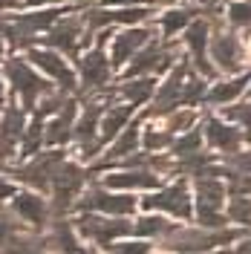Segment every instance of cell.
<instances>
[{
	"label": "cell",
	"mask_w": 251,
	"mask_h": 254,
	"mask_svg": "<svg viewBox=\"0 0 251 254\" xmlns=\"http://www.w3.org/2000/svg\"><path fill=\"white\" fill-rule=\"evenodd\" d=\"M225 185L217 176H196V220L202 228H225L228 214H222Z\"/></svg>",
	"instance_id": "6da1fadb"
},
{
	"label": "cell",
	"mask_w": 251,
	"mask_h": 254,
	"mask_svg": "<svg viewBox=\"0 0 251 254\" xmlns=\"http://www.w3.org/2000/svg\"><path fill=\"white\" fill-rule=\"evenodd\" d=\"M116 90H104L101 98H93L90 104H87V110L84 116L78 119V125L72 127V139L78 142L81 147V156L84 159H93L98 150H101V144H98V130H101V119H104V110H107V101H110Z\"/></svg>",
	"instance_id": "7a4b0ae2"
},
{
	"label": "cell",
	"mask_w": 251,
	"mask_h": 254,
	"mask_svg": "<svg viewBox=\"0 0 251 254\" xmlns=\"http://www.w3.org/2000/svg\"><path fill=\"white\" fill-rule=\"evenodd\" d=\"M110 35V29H101L98 32V41H95V47L90 52H84L78 61V72H81V87H84V93H98V90H104L107 87V81L110 75L116 72L113 69V61L107 58V52H104V38Z\"/></svg>",
	"instance_id": "3957f363"
},
{
	"label": "cell",
	"mask_w": 251,
	"mask_h": 254,
	"mask_svg": "<svg viewBox=\"0 0 251 254\" xmlns=\"http://www.w3.org/2000/svg\"><path fill=\"white\" fill-rule=\"evenodd\" d=\"M72 225H75V231H78L81 237H87L90 243L101 246V249H110L113 240L127 237V234L133 231V222L113 220V214L110 217H95L90 211H81V217H75Z\"/></svg>",
	"instance_id": "277c9868"
},
{
	"label": "cell",
	"mask_w": 251,
	"mask_h": 254,
	"mask_svg": "<svg viewBox=\"0 0 251 254\" xmlns=\"http://www.w3.org/2000/svg\"><path fill=\"white\" fill-rule=\"evenodd\" d=\"M240 234L237 231H222V228H202V231H188L173 225L171 231L165 234V249L171 252H208L220 243H231Z\"/></svg>",
	"instance_id": "5b68a950"
},
{
	"label": "cell",
	"mask_w": 251,
	"mask_h": 254,
	"mask_svg": "<svg viewBox=\"0 0 251 254\" xmlns=\"http://www.w3.org/2000/svg\"><path fill=\"white\" fill-rule=\"evenodd\" d=\"M84 176L87 174L81 171L75 162L63 159L61 165H58V171L52 176V185H49V190H52V214L55 217H63L69 208L75 205V196L84 188Z\"/></svg>",
	"instance_id": "8992f818"
},
{
	"label": "cell",
	"mask_w": 251,
	"mask_h": 254,
	"mask_svg": "<svg viewBox=\"0 0 251 254\" xmlns=\"http://www.w3.org/2000/svg\"><path fill=\"white\" fill-rule=\"evenodd\" d=\"M6 78L12 84V90L20 95V101H23L26 110H35V101L52 90L23 58H9V61H6Z\"/></svg>",
	"instance_id": "52a82bcc"
},
{
	"label": "cell",
	"mask_w": 251,
	"mask_h": 254,
	"mask_svg": "<svg viewBox=\"0 0 251 254\" xmlns=\"http://www.w3.org/2000/svg\"><path fill=\"white\" fill-rule=\"evenodd\" d=\"M176 61H179V55H176V47H173L171 41H168V44H156V41H150L147 47H141L139 52L130 58V66H127V78L168 72V69H171Z\"/></svg>",
	"instance_id": "ba28073f"
},
{
	"label": "cell",
	"mask_w": 251,
	"mask_h": 254,
	"mask_svg": "<svg viewBox=\"0 0 251 254\" xmlns=\"http://www.w3.org/2000/svg\"><path fill=\"white\" fill-rule=\"evenodd\" d=\"M44 47L75 58L78 49L84 47V17H58L44 35Z\"/></svg>",
	"instance_id": "9c48e42d"
},
{
	"label": "cell",
	"mask_w": 251,
	"mask_h": 254,
	"mask_svg": "<svg viewBox=\"0 0 251 254\" xmlns=\"http://www.w3.org/2000/svg\"><path fill=\"white\" fill-rule=\"evenodd\" d=\"M190 75V64L185 58H179V61L173 64L171 75L168 81L159 87V93L153 95V107L147 110V116H168L173 113L176 107H182V90H185V81Z\"/></svg>",
	"instance_id": "30bf717a"
},
{
	"label": "cell",
	"mask_w": 251,
	"mask_h": 254,
	"mask_svg": "<svg viewBox=\"0 0 251 254\" xmlns=\"http://www.w3.org/2000/svg\"><path fill=\"white\" fill-rule=\"evenodd\" d=\"M78 211H101V214H113V217H127L136 211V196L130 193H113V188H90L78 202Z\"/></svg>",
	"instance_id": "8fae6325"
},
{
	"label": "cell",
	"mask_w": 251,
	"mask_h": 254,
	"mask_svg": "<svg viewBox=\"0 0 251 254\" xmlns=\"http://www.w3.org/2000/svg\"><path fill=\"white\" fill-rule=\"evenodd\" d=\"M63 162V153L61 150H47V153H41V156H35L29 165H23V168H17V171H9L12 176H17L23 185H29L35 190H47L52 185V176L58 171V165Z\"/></svg>",
	"instance_id": "7c38bea8"
},
{
	"label": "cell",
	"mask_w": 251,
	"mask_h": 254,
	"mask_svg": "<svg viewBox=\"0 0 251 254\" xmlns=\"http://www.w3.org/2000/svg\"><path fill=\"white\" fill-rule=\"evenodd\" d=\"M141 205L147 208V211H168V214H173V217H179V220H185V222L193 217V205H190L185 182L168 185V188H162L153 196H144Z\"/></svg>",
	"instance_id": "4fadbf2b"
},
{
	"label": "cell",
	"mask_w": 251,
	"mask_h": 254,
	"mask_svg": "<svg viewBox=\"0 0 251 254\" xmlns=\"http://www.w3.org/2000/svg\"><path fill=\"white\" fill-rule=\"evenodd\" d=\"M26 61H32L38 69H44L47 75L55 78L58 84V90L63 93H75V75H72V69L66 66V61L61 58V52H55V49H41V47H29L26 52Z\"/></svg>",
	"instance_id": "5bb4252c"
},
{
	"label": "cell",
	"mask_w": 251,
	"mask_h": 254,
	"mask_svg": "<svg viewBox=\"0 0 251 254\" xmlns=\"http://www.w3.org/2000/svg\"><path fill=\"white\" fill-rule=\"evenodd\" d=\"M23 130H26V107L9 104L3 107L0 116V159H12L17 144L23 142Z\"/></svg>",
	"instance_id": "9a60e30c"
},
{
	"label": "cell",
	"mask_w": 251,
	"mask_h": 254,
	"mask_svg": "<svg viewBox=\"0 0 251 254\" xmlns=\"http://www.w3.org/2000/svg\"><path fill=\"white\" fill-rule=\"evenodd\" d=\"M153 41V29H147V26H130V29L119 32V35H113V52H110V61H113V69H119V66H125L141 47H147Z\"/></svg>",
	"instance_id": "2e32d148"
},
{
	"label": "cell",
	"mask_w": 251,
	"mask_h": 254,
	"mask_svg": "<svg viewBox=\"0 0 251 254\" xmlns=\"http://www.w3.org/2000/svg\"><path fill=\"white\" fill-rule=\"evenodd\" d=\"M202 136L214 150H222L225 156L234 153V150H240V144L246 139L237 127H231L228 122H222V119H214V116H208L202 122Z\"/></svg>",
	"instance_id": "e0dca14e"
},
{
	"label": "cell",
	"mask_w": 251,
	"mask_h": 254,
	"mask_svg": "<svg viewBox=\"0 0 251 254\" xmlns=\"http://www.w3.org/2000/svg\"><path fill=\"white\" fill-rule=\"evenodd\" d=\"M211 61H217L222 72H240L243 69V47L231 32H217L211 38Z\"/></svg>",
	"instance_id": "ac0fdd59"
},
{
	"label": "cell",
	"mask_w": 251,
	"mask_h": 254,
	"mask_svg": "<svg viewBox=\"0 0 251 254\" xmlns=\"http://www.w3.org/2000/svg\"><path fill=\"white\" fill-rule=\"evenodd\" d=\"M185 47L190 49V55H193V66L202 72L205 78H214V66L208 64L205 58V47H208V23L205 20H190L188 26H185Z\"/></svg>",
	"instance_id": "d6986e66"
},
{
	"label": "cell",
	"mask_w": 251,
	"mask_h": 254,
	"mask_svg": "<svg viewBox=\"0 0 251 254\" xmlns=\"http://www.w3.org/2000/svg\"><path fill=\"white\" fill-rule=\"evenodd\" d=\"M104 185L113 190H136V188H156L159 185V174L150 168H130L122 174H110L104 176Z\"/></svg>",
	"instance_id": "ffe728a7"
},
{
	"label": "cell",
	"mask_w": 251,
	"mask_h": 254,
	"mask_svg": "<svg viewBox=\"0 0 251 254\" xmlns=\"http://www.w3.org/2000/svg\"><path fill=\"white\" fill-rule=\"evenodd\" d=\"M12 211L23 222H29L35 228H44L49 220V205L38 196V193H15L12 196Z\"/></svg>",
	"instance_id": "44dd1931"
},
{
	"label": "cell",
	"mask_w": 251,
	"mask_h": 254,
	"mask_svg": "<svg viewBox=\"0 0 251 254\" xmlns=\"http://www.w3.org/2000/svg\"><path fill=\"white\" fill-rule=\"evenodd\" d=\"M141 127L139 122H130V125L113 139L110 144V150H107V156L101 159L98 165H95V171H101V168H110V162H116V159H125L130 156V153H136V147H139V139H141V133H139Z\"/></svg>",
	"instance_id": "7402d4cb"
},
{
	"label": "cell",
	"mask_w": 251,
	"mask_h": 254,
	"mask_svg": "<svg viewBox=\"0 0 251 254\" xmlns=\"http://www.w3.org/2000/svg\"><path fill=\"white\" fill-rule=\"evenodd\" d=\"M130 116H133V104H113L110 110H104V119H101V133H98V144L113 142L127 125H130Z\"/></svg>",
	"instance_id": "603a6c76"
},
{
	"label": "cell",
	"mask_w": 251,
	"mask_h": 254,
	"mask_svg": "<svg viewBox=\"0 0 251 254\" xmlns=\"http://www.w3.org/2000/svg\"><path fill=\"white\" fill-rule=\"evenodd\" d=\"M72 122H75V101L69 98L61 110H58V116L47 125L44 142H47V144H63L69 136H72V127H75Z\"/></svg>",
	"instance_id": "cb8c5ba5"
},
{
	"label": "cell",
	"mask_w": 251,
	"mask_h": 254,
	"mask_svg": "<svg viewBox=\"0 0 251 254\" xmlns=\"http://www.w3.org/2000/svg\"><path fill=\"white\" fill-rule=\"evenodd\" d=\"M116 93L122 95L127 104L141 107V104H147V101L156 95V81L150 78V75H136V78H127Z\"/></svg>",
	"instance_id": "d4e9b609"
},
{
	"label": "cell",
	"mask_w": 251,
	"mask_h": 254,
	"mask_svg": "<svg viewBox=\"0 0 251 254\" xmlns=\"http://www.w3.org/2000/svg\"><path fill=\"white\" fill-rule=\"evenodd\" d=\"M249 84H251V72H243V75H237V78H231V81L217 84L211 93L205 95V101H208V104H228V101H234L240 93H246Z\"/></svg>",
	"instance_id": "484cf974"
},
{
	"label": "cell",
	"mask_w": 251,
	"mask_h": 254,
	"mask_svg": "<svg viewBox=\"0 0 251 254\" xmlns=\"http://www.w3.org/2000/svg\"><path fill=\"white\" fill-rule=\"evenodd\" d=\"M49 243L55 246V249H61V252H72V254H84L87 249H81L78 240H75V225L72 222H66L63 217H55V225H52V237Z\"/></svg>",
	"instance_id": "4316f807"
},
{
	"label": "cell",
	"mask_w": 251,
	"mask_h": 254,
	"mask_svg": "<svg viewBox=\"0 0 251 254\" xmlns=\"http://www.w3.org/2000/svg\"><path fill=\"white\" fill-rule=\"evenodd\" d=\"M44 133H47V127H44V113H41V110H35L32 122L26 125V130H23L20 153H23V156H32V153H38V147L44 144Z\"/></svg>",
	"instance_id": "83f0119b"
},
{
	"label": "cell",
	"mask_w": 251,
	"mask_h": 254,
	"mask_svg": "<svg viewBox=\"0 0 251 254\" xmlns=\"http://www.w3.org/2000/svg\"><path fill=\"white\" fill-rule=\"evenodd\" d=\"M63 15V9H44V12H29V15H17L15 20L29 32V35H38V32L49 29L58 17Z\"/></svg>",
	"instance_id": "f1b7e54d"
},
{
	"label": "cell",
	"mask_w": 251,
	"mask_h": 254,
	"mask_svg": "<svg viewBox=\"0 0 251 254\" xmlns=\"http://www.w3.org/2000/svg\"><path fill=\"white\" fill-rule=\"evenodd\" d=\"M193 15H196V9H190V6H185V9H171V12L159 15V23H162L165 38H173L176 32H182L193 20Z\"/></svg>",
	"instance_id": "f546056e"
},
{
	"label": "cell",
	"mask_w": 251,
	"mask_h": 254,
	"mask_svg": "<svg viewBox=\"0 0 251 254\" xmlns=\"http://www.w3.org/2000/svg\"><path fill=\"white\" fill-rule=\"evenodd\" d=\"M171 228H173V222H168L159 214H147V217L133 222V234H139V237H165Z\"/></svg>",
	"instance_id": "4dcf8cb0"
},
{
	"label": "cell",
	"mask_w": 251,
	"mask_h": 254,
	"mask_svg": "<svg viewBox=\"0 0 251 254\" xmlns=\"http://www.w3.org/2000/svg\"><path fill=\"white\" fill-rule=\"evenodd\" d=\"M202 142H205L202 130H185V136L173 139L171 150H173V156L179 159V156H188V153H196V150H202Z\"/></svg>",
	"instance_id": "1f68e13d"
},
{
	"label": "cell",
	"mask_w": 251,
	"mask_h": 254,
	"mask_svg": "<svg viewBox=\"0 0 251 254\" xmlns=\"http://www.w3.org/2000/svg\"><path fill=\"white\" fill-rule=\"evenodd\" d=\"M141 144H144V150L156 153V150H162V147H171L173 144V133L168 130V127H165V130H159V127H144Z\"/></svg>",
	"instance_id": "d6a6232c"
},
{
	"label": "cell",
	"mask_w": 251,
	"mask_h": 254,
	"mask_svg": "<svg viewBox=\"0 0 251 254\" xmlns=\"http://www.w3.org/2000/svg\"><path fill=\"white\" fill-rule=\"evenodd\" d=\"M49 240L44 237H29V234H23V231H17L15 237L6 243V249L3 252H44L47 249Z\"/></svg>",
	"instance_id": "836d02e7"
},
{
	"label": "cell",
	"mask_w": 251,
	"mask_h": 254,
	"mask_svg": "<svg viewBox=\"0 0 251 254\" xmlns=\"http://www.w3.org/2000/svg\"><path fill=\"white\" fill-rule=\"evenodd\" d=\"M225 190L228 196H251V174H240V171H231L225 174Z\"/></svg>",
	"instance_id": "e575fe53"
},
{
	"label": "cell",
	"mask_w": 251,
	"mask_h": 254,
	"mask_svg": "<svg viewBox=\"0 0 251 254\" xmlns=\"http://www.w3.org/2000/svg\"><path fill=\"white\" fill-rule=\"evenodd\" d=\"M228 220L240 222V225H251V196H231Z\"/></svg>",
	"instance_id": "d590c367"
},
{
	"label": "cell",
	"mask_w": 251,
	"mask_h": 254,
	"mask_svg": "<svg viewBox=\"0 0 251 254\" xmlns=\"http://www.w3.org/2000/svg\"><path fill=\"white\" fill-rule=\"evenodd\" d=\"M205 98V81L196 78L193 72L188 75L185 81V90H182V107H193V104H199Z\"/></svg>",
	"instance_id": "8d00e7d4"
},
{
	"label": "cell",
	"mask_w": 251,
	"mask_h": 254,
	"mask_svg": "<svg viewBox=\"0 0 251 254\" xmlns=\"http://www.w3.org/2000/svg\"><path fill=\"white\" fill-rule=\"evenodd\" d=\"M15 217H17L15 211L9 214V211H3V208H0V252H3V249H6V243L20 231V222H17Z\"/></svg>",
	"instance_id": "74e56055"
},
{
	"label": "cell",
	"mask_w": 251,
	"mask_h": 254,
	"mask_svg": "<svg viewBox=\"0 0 251 254\" xmlns=\"http://www.w3.org/2000/svg\"><path fill=\"white\" fill-rule=\"evenodd\" d=\"M225 15H228V20H231L234 26H251V0H249V3H246V0L231 3Z\"/></svg>",
	"instance_id": "f35d334b"
},
{
	"label": "cell",
	"mask_w": 251,
	"mask_h": 254,
	"mask_svg": "<svg viewBox=\"0 0 251 254\" xmlns=\"http://www.w3.org/2000/svg\"><path fill=\"white\" fill-rule=\"evenodd\" d=\"M193 119H196V116L190 110H179V107H176L173 113H168V130H171V133L190 130V127H193Z\"/></svg>",
	"instance_id": "ab89813d"
},
{
	"label": "cell",
	"mask_w": 251,
	"mask_h": 254,
	"mask_svg": "<svg viewBox=\"0 0 251 254\" xmlns=\"http://www.w3.org/2000/svg\"><path fill=\"white\" fill-rule=\"evenodd\" d=\"M225 119H234V122H243V136L251 142V101L243 104V107H225Z\"/></svg>",
	"instance_id": "60d3db41"
},
{
	"label": "cell",
	"mask_w": 251,
	"mask_h": 254,
	"mask_svg": "<svg viewBox=\"0 0 251 254\" xmlns=\"http://www.w3.org/2000/svg\"><path fill=\"white\" fill-rule=\"evenodd\" d=\"M107 252H116V254H144L150 252V243L147 240H136V243H110Z\"/></svg>",
	"instance_id": "b9f144b4"
},
{
	"label": "cell",
	"mask_w": 251,
	"mask_h": 254,
	"mask_svg": "<svg viewBox=\"0 0 251 254\" xmlns=\"http://www.w3.org/2000/svg\"><path fill=\"white\" fill-rule=\"evenodd\" d=\"M228 168L231 171H240V174H251V150H246V153H240V150H234V153H228Z\"/></svg>",
	"instance_id": "7bdbcfd3"
},
{
	"label": "cell",
	"mask_w": 251,
	"mask_h": 254,
	"mask_svg": "<svg viewBox=\"0 0 251 254\" xmlns=\"http://www.w3.org/2000/svg\"><path fill=\"white\" fill-rule=\"evenodd\" d=\"M17 190H15V185L12 182H6V179H0V199H12Z\"/></svg>",
	"instance_id": "ee69618b"
},
{
	"label": "cell",
	"mask_w": 251,
	"mask_h": 254,
	"mask_svg": "<svg viewBox=\"0 0 251 254\" xmlns=\"http://www.w3.org/2000/svg\"><path fill=\"white\" fill-rule=\"evenodd\" d=\"M104 3H110V6H139L141 0H104Z\"/></svg>",
	"instance_id": "f6af8a7d"
},
{
	"label": "cell",
	"mask_w": 251,
	"mask_h": 254,
	"mask_svg": "<svg viewBox=\"0 0 251 254\" xmlns=\"http://www.w3.org/2000/svg\"><path fill=\"white\" fill-rule=\"evenodd\" d=\"M20 6V0H0V12H6V9H15Z\"/></svg>",
	"instance_id": "bcb514c9"
},
{
	"label": "cell",
	"mask_w": 251,
	"mask_h": 254,
	"mask_svg": "<svg viewBox=\"0 0 251 254\" xmlns=\"http://www.w3.org/2000/svg\"><path fill=\"white\" fill-rule=\"evenodd\" d=\"M23 3H26V6H41V3H44V6H47V3H63V0H23Z\"/></svg>",
	"instance_id": "7dc6e473"
},
{
	"label": "cell",
	"mask_w": 251,
	"mask_h": 254,
	"mask_svg": "<svg viewBox=\"0 0 251 254\" xmlns=\"http://www.w3.org/2000/svg\"><path fill=\"white\" fill-rule=\"evenodd\" d=\"M237 252H251V237H246L240 246H237Z\"/></svg>",
	"instance_id": "c3c4849f"
},
{
	"label": "cell",
	"mask_w": 251,
	"mask_h": 254,
	"mask_svg": "<svg viewBox=\"0 0 251 254\" xmlns=\"http://www.w3.org/2000/svg\"><path fill=\"white\" fill-rule=\"evenodd\" d=\"M3 101H6V87H3V78H0V110H3Z\"/></svg>",
	"instance_id": "681fc988"
},
{
	"label": "cell",
	"mask_w": 251,
	"mask_h": 254,
	"mask_svg": "<svg viewBox=\"0 0 251 254\" xmlns=\"http://www.w3.org/2000/svg\"><path fill=\"white\" fill-rule=\"evenodd\" d=\"M153 3H179V0H153Z\"/></svg>",
	"instance_id": "f907efd6"
},
{
	"label": "cell",
	"mask_w": 251,
	"mask_h": 254,
	"mask_svg": "<svg viewBox=\"0 0 251 254\" xmlns=\"http://www.w3.org/2000/svg\"><path fill=\"white\" fill-rule=\"evenodd\" d=\"M0 58H3V35H0Z\"/></svg>",
	"instance_id": "816d5d0a"
}]
</instances>
